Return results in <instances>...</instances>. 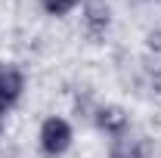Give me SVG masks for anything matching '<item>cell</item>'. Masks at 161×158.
I'll list each match as a JSON object with an SVG mask.
<instances>
[{
  "mask_svg": "<svg viewBox=\"0 0 161 158\" xmlns=\"http://www.w3.org/2000/svg\"><path fill=\"white\" fill-rule=\"evenodd\" d=\"M75 146V127L62 115H47L37 127V149L47 158H62Z\"/></svg>",
  "mask_w": 161,
  "mask_h": 158,
  "instance_id": "1",
  "label": "cell"
},
{
  "mask_svg": "<svg viewBox=\"0 0 161 158\" xmlns=\"http://www.w3.org/2000/svg\"><path fill=\"white\" fill-rule=\"evenodd\" d=\"M93 124L108 139H118L124 133H130V112L118 102H102V105L93 109Z\"/></svg>",
  "mask_w": 161,
  "mask_h": 158,
  "instance_id": "2",
  "label": "cell"
},
{
  "mask_svg": "<svg viewBox=\"0 0 161 158\" xmlns=\"http://www.w3.org/2000/svg\"><path fill=\"white\" fill-rule=\"evenodd\" d=\"M80 25L93 40H102L112 28V6L105 0H84L80 6Z\"/></svg>",
  "mask_w": 161,
  "mask_h": 158,
  "instance_id": "3",
  "label": "cell"
},
{
  "mask_svg": "<svg viewBox=\"0 0 161 158\" xmlns=\"http://www.w3.org/2000/svg\"><path fill=\"white\" fill-rule=\"evenodd\" d=\"M25 84H28V78L16 62H0V99L9 109L25 96Z\"/></svg>",
  "mask_w": 161,
  "mask_h": 158,
  "instance_id": "4",
  "label": "cell"
},
{
  "mask_svg": "<svg viewBox=\"0 0 161 158\" xmlns=\"http://www.w3.org/2000/svg\"><path fill=\"white\" fill-rule=\"evenodd\" d=\"M108 158H146V139L124 133L108 143Z\"/></svg>",
  "mask_w": 161,
  "mask_h": 158,
  "instance_id": "5",
  "label": "cell"
},
{
  "mask_svg": "<svg viewBox=\"0 0 161 158\" xmlns=\"http://www.w3.org/2000/svg\"><path fill=\"white\" fill-rule=\"evenodd\" d=\"M80 6H84V0H40V9L50 19H65V16H71Z\"/></svg>",
  "mask_w": 161,
  "mask_h": 158,
  "instance_id": "6",
  "label": "cell"
},
{
  "mask_svg": "<svg viewBox=\"0 0 161 158\" xmlns=\"http://www.w3.org/2000/svg\"><path fill=\"white\" fill-rule=\"evenodd\" d=\"M3 127H6V118H0V137H3Z\"/></svg>",
  "mask_w": 161,
  "mask_h": 158,
  "instance_id": "7",
  "label": "cell"
}]
</instances>
